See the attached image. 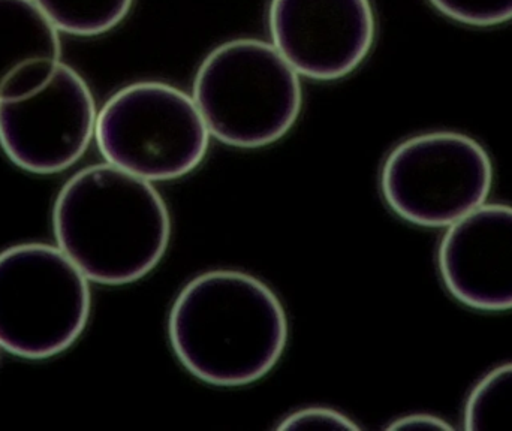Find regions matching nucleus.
Returning a JSON list of instances; mask_svg holds the SVG:
<instances>
[{"label":"nucleus","instance_id":"f257e3e1","mask_svg":"<svg viewBox=\"0 0 512 431\" xmlns=\"http://www.w3.org/2000/svg\"><path fill=\"white\" fill-rule=\"evenodd\" d=\"M174 354L216 387L254 384L279 363L288 321L277 295L242 271L200 274L182 289L168 321Z\"/></svg>","mask_w":512,"mask_h":431},{"label":"nucleus","instance_id":"f03ea898","mask_svg":"<svg viewBox=\"0 0 512 431\" xmlns=\"http://www.w3.org/2000/svg\"><path fill=\"white\" fill-rule=\"evenodd\" d=\"M59 249L101 285L146 277L167 252L171 219L149 180L114 165L78 171L57 195L53 210Z\"/></svg>","mask_w":512,"mask_h":431},{"label":"nucleus","instance_id":"7ed1b4c3","mask_svg":"<svg viewBox=\"0 0 512 431\" xmlns=\"http://www.w3.org/2000/svg\"><path fill=\"white\" fill-rule=\"evenodd\" d=\"M194 101L219 141L258 149L297 122L303 90L297 71L274 45L243 38L216 47L201 63Z\"/></svg>","mask_w":512,"mask_h":431},{"label":"nucleus","instance_id":"20e7f679","mask_svg":"<svg viewBox=\"0 0 512 431\" xmlns=\"http://www.w3.org/2000/svg\"><path fill=\"white\" fill-rule=\"evenodd\" d=\"M83 271L59 249L24 243L0 252V348L27 360L66 351L90 316Z\"/></svg>","mask_w":512,"mask_h":431},{"label":"nucleus","instance_id":"39448f33","mask_svg":"<svg viewBox=\"0 0 512 431\" xmlns=\"http://www.w3.org/2000/svg\"><path fill=\"white\" fill-rule=\"evenodd\" d=\"M95 135L108 164L149 182L192 173L210 143L194 99L159 81H141L114 93L96 119Z\"/></svg>","mask_w":512,"mask_h":431},{"label":"nucleus","instance_id":"423d86ee","mask_svg":"<svg viewBox=\"0 0 512 431\" xmlns=\"http://www.w3.org/2000/svg\"><path fill=\"white\" fill-rule=\"evenodd\" d=\"M493 165L478 141L432 132L400 143L388 155L381 189L390 209L427 228L453 225L489 197Z\"/></svg>","mask_w":512,"mask_h":431},{"label":"nucleus","instance_id":"0eeeda50","mask_svg":"<svg viewBox=\"0 0 512 431\" xmlns=\"http://www.w3.org/2000/svg\"><path fill=\"white\" fill-rule=\"evenodd\" d=\"M96 119L86 81L60 63L39 92L20 101H0V147L21 170L60 173L86 153Z\"/></svg>","mask_w":512,"mask_h":431},{"label":"nucleus","instance_id":"6e6552de","mask_svg":"<svg viewBox=\"0 0 512 431\" xmlns=\"http://www.w3.org/2000/svg\"><path fill=\"white\" fill-rule=\"evenodd\" d=\"M274 47L297 74L333 81L354 72L375 42L370 0H271Z\"/></svg>","mask_w":512,"mask_h":431},{"label":"nucleus","instance_id":"1a4fd4ad","mask_svg":"<svg viewBox=\"0 0 512 431\" xmlns=\"http://www.w3.org/2000/svg\"><path fill=\"white\" fill-rule=\"evenodd\" d=\"M439 270L460 303L486 312L512 309V207L486 204L450 225Z\"/></svg>","mask_w":512,"mask_h":431},{"label":"nucleus","instance_id":"9d476101","mask_svg":"<svg viewBox=\"0 0 512 431\" xmlns=\"http://www.w3.org/2000/svg\"><path fill=\"white\" fill-rule=\"evenodd\" d=\"M59 65V30L38 5L0 0V101L39 92Z\"/></svg>","mask_w":512,"mask_h":431},{"label":"nucleus","instance_id":"9b49d317","mask_svg":"<svg viewBox=\"0 0 512 431\" xmlns=\"http://www.w3.org/2000/svg\"><path fill=\"white\" fill-rule=\"evenodd\" d=\"M57 30L98 36L125 20L134 0H33Z\"/></svg>","mask_w":512,"mask_h":431},{"label":"nucleus","instance_id":"f8f14e48","mask_svg":"<svg viewBox=\"0 0 512 431\" xmlns=\"http://www.w3.org/2000/svg\"><path fill=\"white\" fill-rule=\"evenodd\" d=\"M465 429L512 430V363L492 370L478 382L466 403Z\"/></svg>","mask_w":512,"mask_h":431},{"label":"nucleus","instance_id":"ddd939ff","mask_svg":"<svg viewBox=\"0 0 512 431\" xmlns=\"http://www.w3.org/2000/svg\"><path fill=\"white\" fill-rule=\"evenodd\" d=\"M445 17L469 26H496L512 20V0H429Z\"/></svg>","mask_w":512,"mask_h":431},{"label":"nucleus","instance_id":"4468645a","mask_svg":"<svg viewBox=\"0 0 512 431\" xmlns=\"http://www.w3.org/2000/svg\"><path fill=\"white\" fill-rule=\"evenodd\" d=\"M307 427H336V429L358 430L360 427L343 415L342 412L330 408H306L292 412L283 418L277 426L279 430L307 429Z\"/></svg>","mask_w":512,"mask_h":431},{"label":"nucleus","instance_id":"2eb2a0df","mask_svg":"<svg viewBox=\"0 0 512 431\" xmlns=\"http://www.w3.org/2000/svg\"><path fill=\"white\" fill-rule=\"evenodd\" d=\"M390 430L400 429H438V430H451L453 427L439 417L433 415L417 414L409 415V417L399 418L393 424L388 426Z\"/></svg>","mask_w":512,"mask_h":431}]
</instances>
